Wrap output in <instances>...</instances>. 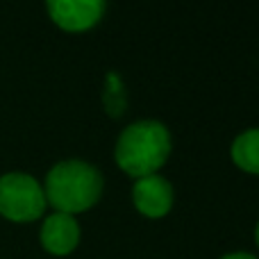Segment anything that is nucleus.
Returning <instances> with one entry per match:
<instances>
[{
	"label": "nucleus",
	"instance_id": "nucleus-1",
	"mask_svg": "<svg viewBox=\"0 0 259 259\" xmlns=\"http://www.w3.org/2000/svg\"><path fill=\"white\" fill-rule=\"evenodd\" d=\"M46 202L62 214H80L98 202L103 193V175L96 166L80 159L59 161L46 175Z\"/></svg>",
	"mask_w": 259,
	"mask_h": 259
},
{
	"label": "nucleus",
	"instance_id": "nucleus-2",
	"mask_svg": "<svg viewBox=\"0 0 259 259\" xmlns=\"http://www.w3.org/2000/svg\"><path fill=\"white\" fill-rule=\"evenodd\" d=\"M170 155V134L159 121H137L118 134L116 164L132 178L155 175Z\"/></svg>",
	"mask_w": 259,
	"mask_h": 259
},
{
	"label": "nucleus",
	"instance_id": "nucleus-3",
	"mask_svg": "<svg viewBox=\"0 0 259 259\" xmlns=\"http://www.w3.org/2000/svg\"><path fill=\"white\" fill-rule=\"evenodd\" d=\"M44 187L27 173H7L0 178V214L12 223H32L46 211Z\"/></svg>",
	"mask_w": 259,
	"mask_h": 259
},
{
	"label": "nucleus",
	"instance_id": "nucleus-4",
	"mask_svg": "<svg viewBox=\"0 0 259 259\" xmlns=\"http://www.w3.org/2000/svg\"><path fill=\"white\" fill-rule=\"evenodd\" d=\"M46 9L62 30L82 32L94 27L103 18L105 3L103 0H50Z\"/></svg>",
	"mask_w": 259,
	"mask_h": 259
},
{
	"label": "nucleus",
	"instance_id": "nucleus-5",
	"mask_svg": "<svg viewBox=\"0 0 259 259\" xmlns=\"http://www.w3.org/2000/svg\"><path fill=\"white\" fill-rule=\"evenodd\" d=\"M134 207L148 219H161L173 207V187L161 175H146L139 178L132 187Z\"/></svg>",
	"mask_w": 259,
	"mask_h": 259
},
{
	"label": "nucleus",
	"instance_id": "nucleus-6",
	"mask_svg": "<svg viewBox=\"0 0 259 259\" xmlns=\"http://www.w3.org/2000/svg\"><path fill=\"white\" fill-rule=\"evenodd\" d=\"M77 241H80V225L71 214L55 211V214L46 216L44 225H41V246L50 255H68L75 250Z\"/></svg>",
	"mask_w": 259,
	"mask_h": 259
},
{
	"label": "nucleus",
	"instance_id": "nucleus-7",
	"mask_svg": "<svg viewBox=\"0 0 259 259\" xmlns=\"http://www.w3.org/2000/svg\"><path fill=\"white\" fill-rule=\"evenodd\" d=\"M232 159L241 170L259 175V127L248 130L234 139Z\"/></svg>",
	"mask_w": 259,
	"mask_h": 259
},
{
	"label": "nucleus",
	"instance_id": "nucleus-8",
	"mask_svg": "<svg viewBox=\"0 0 259 259\" xmlns=\"http://www.w3.org/2000/svg\"><path fill=\"white\" fill-rule=\"evenodd\" d=\"M221 259H257V257L250 255V252H230V255H223Z\"/></svg>",
	"mask_w": 259,
	"mask_h": 259
},
{
	"label": "nucleus",
	"instance_id": "nucleus-9",
	"mask_svg": "<svg viewBox=\"0 0 259 259\" xmlns=\"http://www.w3.org/2000/svg\"><path fill=\"white\" fill-rule=\"evenodd\" d=\"M255 239H257V246H259V223H257V230H255Z\"/></svg>",
	"mask_w": 259,
	"mask_h": 259
}]
</instances>
